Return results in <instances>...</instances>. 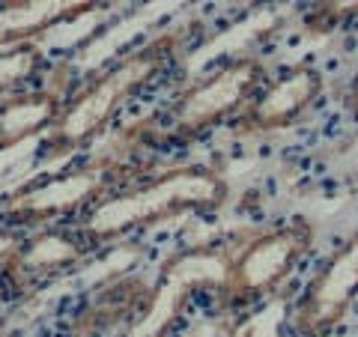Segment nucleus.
I'll return each mask as SVG.
<instances>
[{"label":"nucleus","mask_w":358,"mask_h":337,"mask_svg":"<svg viewBox=\"0 0 358 337\" xmlns=\"http://www.w3.org/2000/svg\"><path fill=\"white\" fill-rule=\"evenodd\" d=\"M230 200V182L215 164L185 162L147 182L120 188L78 221L75 236L87 248L110 245L134 230L164 224L192 212H218Z\"/></svg>","instance_id":"nucleus-1"},{"label":"nucleus","mask_w":358,"mask_h":337,"mask_svg":"<svg viewBox=\"0 0 358 337\" xmlns=\"http://www.w3.org/2000/svg\"><path fill=\"white\" fill-rule=\"evenodd\" d=\"M176 51L179 36L167 30L159 33L155 39L138 45L134 51L122 54L117 63L99 69L72 99H66L57 122L45 134L48 152L54 159H60L66 152L81 150L96 134H102L117 110L171 66Z\"/></svg>","instance_id":"nucleus-2"},{"label":"nucleus","mask_w":358,"mask_h":337,"mask_svg":"<svg viewBox=\"0 0 358 337\" xmlns=\"http://www.w3.org/2000/svg\"><path fill=\"white\" fill-rule=\"evenodd\" d=\"M266 81L268 69L257 54H236L218 63L173 96V102L159 114L155 138L192 143L227 122H236Z\"/></svg>","instance_id":"nucleus-3"},{"label":"nucleus","mask_w":358,"mask_h":337,"mask_svg":"<svg viewBox=\"0 0 358 337\" xmlns=\"http://www.w3.org/2000/svg\"><path fill=\"white\" fill-rule=\"evenodd\" d=\"M138 176L141 164L117 159V155H99V159H90L60 176L18 188L15 194L6 197L3 215L15 224H45L54 218L78 215V212L87 215L96 203L117 194Z\"/></svg>","instance_id":"nucleus-4"},{"label":"nucleus","mask_w":358,"mask_h":337,"mask_svg":"<svg viewBox=\"0 0 358 337\" xmlns=\"http://www.w3.org/2000/svg\"><path fill=\"white\" fill-rule=\"evenodd\" d=\"M317 245V227L308 218H293L278 227L248 236L236 254H230L221 296L230 305L248 308L272 296Z\"/></svg>","instance_id":"nucleus-5"},{"label":"nucleus","mask_w":358,"mask_h":337,"mask_svg":"<svg viewBox=\"0 0 358 337\" xmlns=\"http://www.w3.org/2000/svg\"><path fill=\"white\" fill-rule=\"evenodd\" d=\"M227 263L230 251L224 245H197V248H185L164 260L155 289H150L147 299L141 301L138 317L126 337H167V331L182 317L194 289L212 287L221 293Z\"/></svg>","instance_id":"nucleus-6"},{"label":"nucleus","mask_w":358,"mask_h":337,"mask_svg":"<svg viewBox=\"0 0 358 337\" xmlns=\"http://www.w3.org/2000/svg\"><path fill=\"white\" fill-rule=\"evenodd\" d=\"M358 299V227L317 268L289 313L293 337H331Z\"/></svg>","instance_id":"nucleus-7"},{"label":"nucleus","mask_w":358,"mask_h":337,"mask_svg":"<svg viewBox=\"0 0 358 337\" xmlns=\"http://www.w3.org/2000/svg\"><path fill=\"white\" fill-rule=\"evenodd\" d=\"M326 93V75L313 63H296L266 81L233 122L239 134H272L299 122Z\"/></svg>","instance_id":"nucleus-8"},{"label":"nucleus","mask_w":358,"mask_h":337,"mask_svg":"<svg viewBox=\"0 0 358 337\" xmlns=\"http://www.w3.org/2000/svg\"><path fill=\"white\" fill-rule=\"evenodd\" d=\"M87 254L90 248L75 233L39 230L36 236H30L27 242H21L9 251V257L3 260V272L15 289L27 293L33 284H42L54 275L84 266Z\"/></svg>","instance_id":"nucleus-9"},{"label":"nucleus","mask_w":358,"mask_h":337,"mask_svg":"<svg viewBox=\"0 0 358 337\" xmlns=\"http://www.w3.org/2000/svg\"><path fill=\"white\" fill-rule=\"evenodd\" d=\"M99 3L87 0H18V3H0V51L33 45L48 30L78 21L96 13Z\"/></svg>","instance_id":"nucleus-10"},{"label":"nucleus","mask_w":358,"mask_h":337,"mask_svg":"<svg viewBox=\"0 0 358 337\" xmlns=\"http://www.w3.org/2000/svg\"><path fill=\"white\" fill-rule=\"evenodd\" d=\"M66 105L63 89L42 87L0 102V152L18 147L33 134H48Z\"/></svg>","instance_id":"nucleus-11"},{"label":"nucleus","mask_w":358,"mask_h":337,"mask_svg":"<svg viewBox=\"0 0 358 337\" xmlns=\"http://www.w3.org/2000/svg\"><path fill=\"white\" fill-rule=\"evenodd\" d=\"M39 66H42V48L36 42L0 51V93L18 87L21 81H27L30 75H36Z\"/></svg>","instance_id":"nucleus-12"},{"label":"nucleus","mask_w":358,"mask_h":337,"mask_svg":"<svg viewBox=\"0 0 358 337\" xmlns=\"http://www.w3.org/2000/svg\"><path fill=\"white\" fill-rule=\"evenodd\" d=\"M343 105H346V110H350V117H352V120H358V72H355V78H352L350 93H346Z\"/></svg>","instance_id":"nucleus-13"},{"label":"nucleus","mask_w":358,"mask_h":337,"mask_svg":"<svg viewBox=\"0 0 358 337\" xmlns=\"http://www.w3.org/2000/svg\"><path fill=\"white\" fill-rule=\"evenodd\" d=\"M13 248H15V239H13V236L0 233V263L6 260V257H9V251H13Z\"/></svg>","instance_id":"nucleus-14"}]
</instances>
